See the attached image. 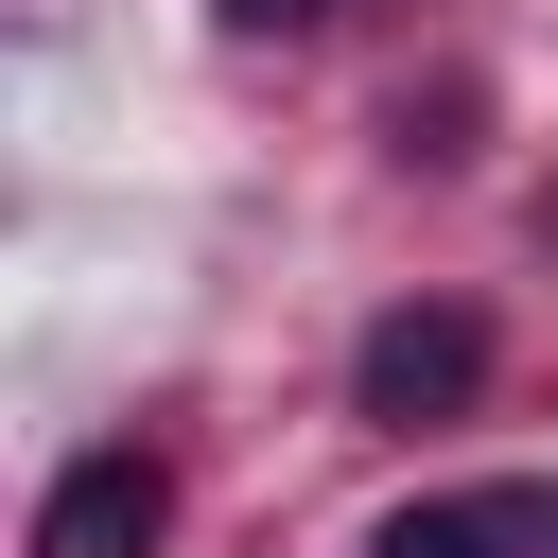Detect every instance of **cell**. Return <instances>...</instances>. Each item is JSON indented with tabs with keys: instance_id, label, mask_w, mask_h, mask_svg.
<instances>
[{
	"instance_id": "obj_1",
	"label": "cell",
	"mask_w": 558,
	"mask_h": 558,
	"mask_svg": "<svg viewBox=\"0 0 558 558\" xmlns=\"http://www.w3.org/2000/svg\"><path fill=\"white\" fill-rule=\"evenodd\" d=\"M471 384H488V314H453V296H401V314H366V349H349V418H384V436L453 418Z\"/></svg>"
},
{
	"instance_id": "obj_2",
	"label": "cell",
	"mask_w": 558,
	"mask_h": 558,
	"mask_svg": "<svg viewBox=\"0 0 558 558\" xmlns=\"http://www.w3.org/2000/svg\"><path fill=\"white\" fill-rule=\"evenodd\" d=\"M174 541V471L157 453H70L35 506V558H157Z\"/></svg>"
},
{
	"instance_id": "obj_3",
	"label": "cell",
	"mask_w": 558,
	"mask_h": 558,
	"mask_svg": "<svg viewBox=\"0 0 558 558\" xmlns=\"http://www.w3.org/2000/svg\"><path fill=\"white\" fill-rule=\"evenodd\" d=\"M366 558H523V506H506V488H436V506H401Z\"/></svg>"
},
{
	"instance_id": "obj_4",
	"label": "cell",
	"mask_w": 558,
	"mask_h": 558,
	"mask_svg": "<svg viewBox=\"0 0 558 558\" xmlns=\"http://www.w3.org/2000/svg\"><path fill=\"white\" fill-rule=\"evenodd\" d=\"M209 17H227V35H314L331 0H209Z\"/></svg>"
}]
</instances>
